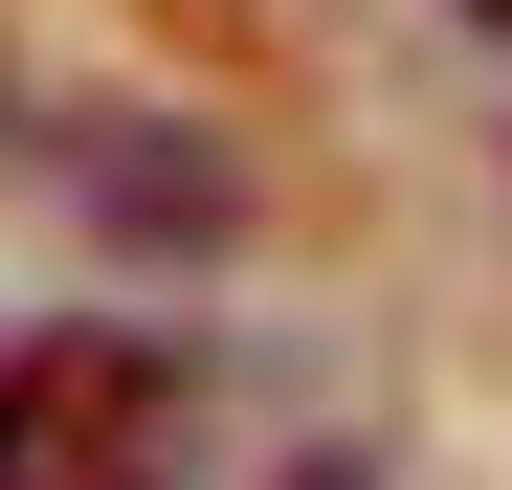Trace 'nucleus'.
Wrapping results in <instances>:
<instances>
[{
  "mask_svg": "<svg viewBox=\"0 0 512 490\" xmlns=\"http://www.w3.org/2000/svg\"><path fill=\"white\" fill-rule=\"evenodd\" d=\"M0 490H201V357L112 312L0 335Z\"/></svg>",
  "mask_w": 512,
  "mask_h": 490,
  "instance_id": "obj_1",
  "label": "nucleus"
},
{
  "mask_svg": "<svg viewBox=\"0 0 512 490\" xmlns=\"http://www.w3.org/2000/svg\"><path fill=\"white\" fill-rule=\"evenodd\" d=\"M90 201H112V223H179V245H201V223H245V179H223V156H156V112H134V134H90Z\"/></svg>",
  "mask_w": 512,
  "mask_h": 490,
  "instance_id": "obj_2",
  "label": "nucleus"
},
{
  "mask_svg": "<svg viewBox=\"0 0 512 490\" xmlns=\"http://www.w3.org/2000/svg\"><path fill=\"white\" fill-rule=\"evenodd\" d=\"M468 23H490V45H512V0H468Z\"/></svg>",
  "mask_w": 512,
  "mask_h": 490,
  "instance_id": "obj_3",
  "label": "nucleus"
}]
</instances>
